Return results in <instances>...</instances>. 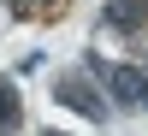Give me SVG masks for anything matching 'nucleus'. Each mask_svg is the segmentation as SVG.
<instances>
[{
    "label": "nucleus",
    "mask_w": 148,
    "mask_h": 136,
    "mask_svg": "<svg viewBox=\"0 0 148 136\" xmlns=\"http://www.w3.org/2000/svg\"><path fill=\"white\" fill-rule=\"evenodd\" d=\"M53 95L71 107V113L95 118V124L107 118V101H101V89H89V77H77V71H59V77H53Z\"/></svg>",
    "instance_id": "f257e3e1"
},
{
    "label": "nucleus",
    "mask_w": 148,
    "mask_h": 136,
    "mask_svg": "<svg viewBox=\"0 0 148 136\" xmlns=\"http://www.w3.org/2000/svg\"><path fill=\"white\" fill-rule=\"evenodd\" d=\"M89 71L107 77L113 107H142V71H136V65H101V59H89Z\"/></svg>",
    "instance_id": "f03ea898"
},
{
    "label": "nucleus",
    "mask_w": 148,
    "mask_h": 136,
    "mask_svg": "<svg viewBox=\"0 0 148 136\" xmlns=\"http://www.w3.org/2000/svg\"><path fill=\"white\" fill-rule=\"evenodd\" d=\"M107 30H119V36H136L142 24H148V0H107Z\"/></svg>",
    "instance_id": "7ed1b4c3"
},
{
    "label": "nucleus",
    "mask_w": 148,
    "mask_h": 136,
    "mask_svg": "<svg viewBox=\"0 0 148 136\" xmlns=\"http://www.w3.org/2000/svg\"><path fill=\"white\" fill-rule=\"evenodd\" d=\"M18 113H24V107H18V89L0 77V124H18Z\"/></svg>",
    "instance_id": "20e7f679"
},
{
    "label": "nucleus",
    "mask_w": 148,
    "mask_h": 136,
    "mask_svg": "<svg viewBox=\"0 0 148 136\" xmlns=\"http://www.w3.org/2000/svg\"><path fill=\"white\" fill-rule=\"evenodd\" d=\"M142 107H148V71H142Z\"/></svg>",
    "instance_id": "39448f33"
},
{
    "label": "nucleus",
    "mask_w": 148,
    "mask_h": 136,
    "mask_svg": "<svg viewBox=\"0 0 148 136\" xmlns=\"http://www.w3.org/2000/svg\"><path fill=\"white\" fill-rule=\"evenodd\" d=\"M42 136H65V130H42Z\"/></svg>",
    "instance_id": "423d86ee"
}]
</instances>
